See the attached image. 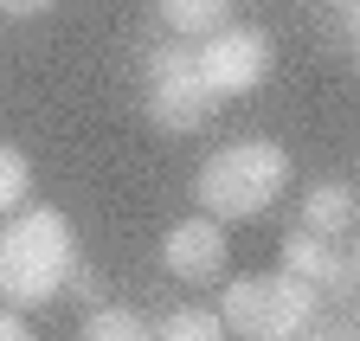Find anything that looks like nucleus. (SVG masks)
<instances>
[{"mask_svg":"<svg viewBox=\"0 0 360 341\" xmlns=\"http://www.w3.org/2000/svg\"><path fill=\"white\" fill-rule=\"evenodd\" d=\"M77 264V232L58 206H20L0 219V303L39 309L65 296V277Z\"/></svg>","mask_w":360,"mask_h":341,"instance_id":"nucleus-1","label":"nucleus"},{"mask_svg":"<svg viewBox=\"0 0 360 341\" xmlns=\"http://www.w3.org/2000/svg\"><path fill=\"white\" fill-rule=\"evenodd\" d=\"M283 187H290L283 142L245 136V142H225V148L206 155L200 181H193V200H200V212H212L219 226H232V219H264V212L283 200Z\"/></svg>","mask_w":360,"mask_h":341,"instance_id":"nucleus-2","label":"nucleus"},{"mask_svg":"<svg viewBox=\"0 0 360 341\" xmlns=\"http://www.w3.org/2000/svg\"><path fill=\"white\" fill-rule=\"evenodd\" d=\"M309 316H322V296L290 271H251L232 277L219 296V322L238 341H290Z\"/></svg>","mask_w":360,"mask_h":341,"instance_id":"nucleus-3","label":"nucleus"},{"mask_svg":"<svg viewBox=\"0 0 360 341\" xmlns=\"http://www.w3.org/2000/svg\"><path fill=\"white\" fill-rule=\"evenodd\" d=\"M142 110L161 136H193L206 129V116L219 110V97L200 84V65H193V39H161L142 65Z\"/></svg>","mask_w":360,"mask_h":341,"instance_id":"nucleus-4","label":"nucleus"},{"mask_svg":"<svg viewBox=\"0 0 360 341\" xmlns=\"http://www.w3.org/2000/svg\"><path fill=\"white\" fill-rule=\"evenodd\" d=\"M193 65L212 97H251L277 65V46H270L264 26H219L193 46Z\"/></svg>","mask_w":360,"mask_h":341,"instance_id":"nucleus-5","label":"nucleus"},{"mask_svg":"<svg viewBox=\"0 0 360 341\" xmlns=\"http://www.w3.org/2000/svg\"><path fill=\"white\" fill-rule=\"evenodd\" d=\"M161 258L180 283H212L225 277V258H232V245H225V226L212 212H193V219H174L167 238H161Z\"/></svg>","mask_w":360,"mask_h":341,"instance_id":"nucleus-6","label":"nucleus"},{"mask_svg":"<svg viewBox=\"0 0 360 341\" xmlns=\"http://www.w3.org/2000/svg\"><path fill=\"white\" fill-rule=\"evenodd\" d=\"M354 219H360V200H354L347 181H315L302 193V232H315V238H347Z\"/></svg>","mask_w":360,"mask_h":341,"instance_id":"nucleus-7","label":"nucleus"},{"mask_svg":"<svg viewBox=\"0 0 360 341\" xmlns=\"http://www.w3.org/2000/svg\"><path fill=\"white\" fill-rule=\"evenodd\" d=\"M232 7L238 0H155V13L167 20L174 39H206L219 26H232Z\"/></svg>","mask_w":360,"mask_h":341,"instance_id":"nucleus-8","label":"nucleus"},{"mask_svg":"<svg viewBox=\"0 0 360 341\" xmlns=\"http://www.w3.org/2000/svg\"><path fill=\"white\" fill-rule=\"evenodd\" d=\"M315 296H322V309H354V296H360V251H354V232L328 245V271H322V283H315Z\"/></svg>","mask_w":360,"mask_h":341,"instance_id":"nucleus-9","label":"nucleus"},{"mask_svg":"<svg viewBox=\"0 0 360 341\" xmlns=\"http://www.w3.org/2000/svg\"><path fill=\"white\" fill-rule=\"evenodd\" d=\"M148 341H225V322L219 309H167L148 328Z\"/></svg>","mask_w":360,"mask_h":341,"instance_id":"nucleus-10","label":"nucleus"},{"mask_svg":"<svg viewBox=\"0 0 360 341\" xmlns=\"http://www.w3.org/2000/svg\"><path fill=\"white\" fill-rule=\"evenodd\" d=\"M328 245H335V238H315V232L296 226V232L283 238V271L302 277V283L315 290V283H322V271H328Z\"/></svg>","mask_w":360,"mask_h":341,"instance_id":"nucleus-11","label":"nucleus"},{"mask_svg":"<svg viewBox=\"0 0 360 341\" xmlns=\"http://www.w3.org/2000/svg\"><path fill=\"white\" fill-rule=\"evenodd\" d=\"M77 341H148V322L135 309H116V303H97L84 316V335Z\"/></svg>","mask_w":360,"mask_h":341,"instance_id":"nucleus-12","label":"nucleus"},{"mask_svg":"<svg viewBox=\"0 0 360 341\" xmlns=\"http://www.w3.org/2000/svg\"><path fill=\"white\" fill-rule=\"evenodd\" d=\"M26 193H32V161H26L13 142H0V219H7V212H20Z\"/></svg>","mask_w":360,"mask_h":341,"instance_id":"nucleus-13","label":"nucleus"},{"mask_svg":"<svg viewBox=\"0 0 360 341\" xmlns=\"http://www.w3.org/2000/svg\"><path fill=\"white\" fill-rule=\"evenodd\" d=\"M290 341H360V335H354V316L347 309H322V316H309Z\"/></svg>","mask_w":360,"mask_h":341,"instance_id":"nucleus-14","label":"nucleus"},{"mask_svg":"<svg viewBox=\"0 0 360 341\" xmlns=\"http://www.w3.org/2000/svg\"><path fill=\"white\" fill-rule=\"evenodd\" d=\"M65 290L77 296V303H90V309H97V303H103V283H97V277H90V264H84V258L71 264V277H65Z\"/></svg>","mask_w":360,"mask_h":341,"instance_id":"nucleus-15","label":"nucleus"},{"mask_svg":"<svg viewBox=\"0 0 360 341\" xmlns=\"http://www.w3.org/2000/svg\"><path fill=\"white\" fill-rule=\"evenodd\" d=\"M0 341H39V335H32V322L20 309H0Z\"/></svg>","mask_w":360,"mask_h":341,"instance_id":"nucleus-16","label":"nucleus"},{"mask_svg":"<svg viewBox=\"0 0 360 341\" xmlns=\"http://www.w3.org/2000/svg\"><path fill=\"white\" fill-rule=\"evenodd\" d=\"M58 0H0V13L7 20H39V13H52Z\"/></svg>","mask_w":360,"mask_h":341,"instance_id":"nucleus-17","label":"nucleus"}]
</instances>
